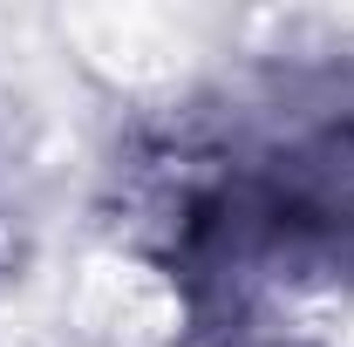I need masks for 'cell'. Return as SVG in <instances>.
Listing matches in <instances>:
<instances>
[{"label":"cell","instance_id":"6da1fadb","mask_svg":"<svg viewBox=\"0 0 354 347\" xmlns=\"http://www.w3.org/2000/svg\"><path fill=\"white\" fill-rule=\"evenodd\" d=\"M232 347H327V341L293 334V327H259V334H245V341H232Z\"/></svg>","mask_w":354,"mask_h":347}]
</instances>
